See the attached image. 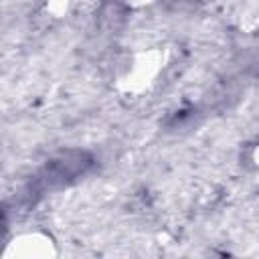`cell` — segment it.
Wrapping results in <instances>:
<instances>
[{"label": "cell", "mask_w": 259, "mask_h": 259, "mask_svg": "<svg viewBox=\"0 0 259 259\" xmlns=\"http://www.w3.org/2000/svg\"><path fill=\"white\" fill-rule=\"evenodd\" d=\"M93 160L87 152L81 150H67L55 156L42 170V180L47 184H67L79 176H83L91 168Z\"/></svg>", "instance_id": "1"}, {"label": "cell", "mask_w": 259, "mask_h": 259, "mask_svg": "<svg viewBox=\"0 0 259 259\" xmlns=\"http://www.w3.org/2000/svg\"><path fill=\"white\" fill-rule=\"evenodd\" d=\"M204 2L206 0H166L168 8H172V10H194Z\"/></svg>", "instance_id": "3"}, {"label": "cell", "mask_w": 259, "mask_h": 259, "mask_svg": "<svg viewBox=\"0 0 259 259\" xmlns=\"http://www.w3.org/2000/svg\"><path fill=\"white\" fill-rule=\"evenodd\" d=\"M127 18V6L121 0H105L99 10V20L107 28H119Z\"/></svg>", "instance_id": "2"}]
</instances>
